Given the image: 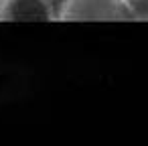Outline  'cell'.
<instances>
[{
	"instance_id": "7a4b0ae2",
	"label": "cell",
	"mask_w": 148,
	"mask_h": 146,
	"mask_svg": "<svg viewBox=\"0 0 148 146\" xmlns=\"http://www.w3.org/2000/svg\"><path fill=\"white\" fill-rule=\"evenodd\" d=\"M55 21L49 0H0V23H47Z\"/></svg>"
},
{
	"instance_id": "6da1fadb",
	"label": "cell",
	"mask_w": 148,
	"mask_h": 146,
	"mask_svg": "<svg viewBox=\"0 0 148 146\" xmlns=\"http://www.w3.org/2000/svg\"><path fill=\"white\" fill-rule=\"evenodd\" d=\"M132 6L128 0H65L55 19L69 23L83 21H130Z\"/></svg>"
}]
</instances>
